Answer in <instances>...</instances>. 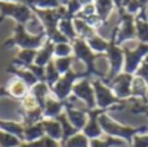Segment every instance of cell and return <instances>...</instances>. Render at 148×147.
Masks as SVG:
<instances>
[{
	"instance_id": "cell-48",
	"label": "cell",
	"mask_w": 148,
	"mask_h": 147,
	"mask_svg": "<svg viewBox=\"0 0 148 147\" xmlns=\"http://www.w3.org/2000/svg\"><path fill=\"white\" fill-rule=\"evenodd\" d=\"M94 1H96V0H94Z\"/></svg>"
},
{
	"instance_id": "cell-13",
	"label": "cell",
	"mask_w": 148,
	"mask_h": 147,
	"mask_svg": "<svg viewBox=\"0 0 148 147\" xmlns=\"http://www.w3.org/2000/svg\"><path fill=\"white\" fill-rule=\"evenodd\" d=\"M87 108L84 109H79V108H75L74 104L69 100H65L64 102V112L66 115L68 120L69 122L75 128L78 132H82L84 128V125L87 124V112H86Z\"/></svg>"
},
{
	"instance_id": "cell-11",
	"label": "cell",
	"mask_w": 148,
	"mask_h": 147,
	"mask_svg": "<svg viewBox=\"0 0 148 147\" xmlns=\"http://www.w3.org/2000/svg\"><path fill=\"white\" fill-rule=\"evenodd\" d=\"M133 74H127V73H120L118 76H116L110 82L105 83L110 87V90L113 91L116 96L120 100L129 102L131 100V83H133Z\"/></svg>"
},
{
	"instance_id": "cell-20",
	"label": "cell",
	"mask_w": 148,
	"mask_h": 147,
	"mask_svg": "<svg viewBox=\"0 0 148 147\" xmlns=\"http://www.w3.org/2000/svg\"><path fill=\"white\" fill-rule=\"evenodd\" d=\"M131 98L133 99L139 98L143 100V103L148 102V86L143 78L134 76L133 83H131Z\"/></svg>"
},
{
	"instance_id": "cell-4",
	"label": "cell",
	"mask_w": 148,
	"mask_h": 147,
	"mask_svg": "<svg viewBox=\"0 0 148 147\" xmlns=\"http://www.w3.org/2000/svg\"><path fill=\"white\" fill-rule=\"evenodd\" d=\"M92 87L95 91V102H96V108L108 109V111H114V109H123L126 107L127 102L120 100L117 96L113 94L110 87L105 85L100 78L91 80Z\"/></svg>"
},
{
	"instance_id": "cell-34",
	"label": "cell",
	"mask_w": 148,
	"mask_h": 147,
	"mask_svg": "<svg viewBox=\"0 0 148 147\" xmlns=\"http://www.w3.org/2000/svg\"><path fill=\"white\" fill-rule=\"evenodd\" d=\"M62 147H90V139L82 132L73 135Z\"/></svg>"
},
{
	"instance_id": "cell-14",
	"label": "cell",
	"mask_w": 148,
	"mask_h": 147,
	"mask_svg": "<svg viewBox=\"0 0 148 147\" xmlns=\"http://www.w3.org/2000/svg\"><path fill=\"white\" fill-rule=\"evenodd\" d=\"M134 23H135L136 41L148 44V16L146 9H142L140 13L135 16Z\"/></svg>"
},
{
	"instance_id": "cell-35",
	"label": "cell",
	"mask_w": 148,
	"mask_h": 147,
	"mask_svg": "<svg viewBox=\"0 0 148 147\" xmlns=\"http://www.w3.org/2000/svg\"><path fill=\"white\" fill-rule=\"evenodd\" d=\"M21 145L22 142L17 137L0 130V147H20Z\"/></svg>"
},
{
	"instance_id": "cell-37",
	"label": "cell",
	"mask_w": 148,
	"mask_h": 147,
	"mask_svg": "<svg viewBox=\"0 0 148 147\" xmlns=\"http://www.w3.org/2000/svg\"><path fill=\"white\" fill-rule=\"evenodd\" d=\"M68 56H73L72 43H57V44H55L53 59L55 57H68Z\"/></svg>"
},
{
	"instance_id": "cell-25",
	"label": "cell",
	"mask_w": 148,
	"mask_h": 147,
	"mask_svg": "<svg viewBox=\"0 0 148 147\" xmlns=\"http://www.w3.org/2000/svg\"><path fill=\"white\" fill-rule=\"evenodd\" d=\"M94 4L95 9H96V14L107 23L112 13L116 10L113 1L112 0H96V1H94Z\"/></svg>"
},
{
	"instance_id": "cell-28",
	"label": "cell",
	"mask_w": 148,
	"mask_h": 147,
	"mask_svg": "<svg viewBox=\"0 0 148 147\" xmlns=\"http://www.w3.org/2000/svg\"><path fill=\"white\" fill-rule=\"evenodd\" d=\"M127 143L120 138L109 137L105 138H96V139H90V147H126Z\"/></svg>"
},
{
	"instance_id": "cell-32",
	"label": "cell",
	"mask_w": 148,
	"mask_h": 147,
	"mask_svg": "<svg viewBox=\"0 0 148 147\" xmlns=\"http://www.w3.org/2000/svg\"><path fill=\"white\" fill-rule=\"evenodd\" d=\"M60 77H61V74L57 72L53 60L49 61L48 64L46 65V83H47V86L51 89L52 86L60 80Z\"/></svg>"
},
{
	"instance_id": "cell-27",
	"label": "cell",
	"mask_w": 148,
	"mask_h": 147,
	"mask_svg": "<svg viewBox=\"0 0 148 147\" xmlns=\"http://www.w3.org/2000/svg\"><path fill=\"white\" fill-rule=\"evenodd\" d=\"M29 93L38 100L40 108L43 109L44 103H46V99H47V96L51 94V90H49V87L47 86L46 82H38L35 86H33V87L29 90Z\"/></svg>"
},
{
	"instance_id": "cell-7",
	"label": "cell",
	"mask_w": 148,
	"mask_h": 147,
	"mask_svg": "<svg viewBox=\"0 0 148 147\" xmlns=\"http://www.w3.org/2000/svg\"><path fill=\"white\" fill-rule=\"evenodd\" d=\"M81 78H84V73H79L75 72L74 69L69 70L68 73H65L64 76L60 77V80L52 86L51 90V95L55 96L56 99H59L60 102H65L70 98L73 91V86Z\"/></svg>"
},
{
	"instance_id": "cell-3",
	"label": "cell",
	"mask_w": 148,
	"mask_h": 147,
	"mask_svg": "<svg viewBox=\"0 0 148 147\" xmlns=\"http://www.w3.org/2000/svg\"><path fill=\"white\" fill-rule=\"evenodd\" d=\"M99 124L101 126V130L104 135H109V137L120 138V139L125 141L127 146L131 145L133 138L138 134H146L148 133L147 125H142V126H127V125H122L120 122L114 121L112 117L107 113H103L99 117Z\"/></svg>"
},
{
	"instance_id": "cell-44",
	"label": "cell",
	"mask_w": 148,
	"mask_h": 147,
	"mask_svg": "<svg viewBox=\"0 0 148 147\" xmlns=\"http://www.w3.org/2000/svg\"><path fill=\"white\" fill-rule=\"evenodd\" d=\"M129 147H148V133L135 135Z\"/></svg>"
},
{
	"instance_id": "cell-10",
	"label": "cell",
	"mask_w": 148,
	"mask_h": 147,
	"mask_svg": "<svg viewBox=\"0 0 148 147\" xmlns=\"http://www.w3.org/2000/svg\"><path fill=\"white\" fill-rule=\"evenodd\" d=\"M118 31L116 43L117 46H123V43L127 41H136V31H135V23H134L133 16L126 13L125 10L118 13Z\"/></svg>"
},
{
	"instance_id": "cell-16",
	"label": "cell",
	"mask_w": 148,
	"mask_h": 147,
	"mask_svg": "<svg viewBox=\"0 0 148 147\" xmlns=\"http://www.w3.org/2000/svg\"><path fill=\"white\" fill-rule=\"evenodd\" d=\"M7 73L14 76L16 78L21 80L22 82H25L29 89H31L33 86H35L36 83L39 82L35 76L29 69H26V68H17V67H14V65H9V67L7 68Z\"/></svg>"
},
{
	"instance_id": "cell-29",
	"label": "cell",
	"mask_w": 148,
	"mask_h": 147,
	"mask_svg": "<svg viewBox=\"0 0 148 147\" xmlns=\"http://www.w3.org/2000/svg\"><path fill=\"white\" fill-rule=\"evenodd\" d=\"M73 25H74V30H75L78 38L84 39V41L94 36L95 34H97V31L94 30L92 27H90L82 18H73Z\"/></svg>"
},
{
	"instance_id": "cell-26",
	"label": "cell",
	"mask_w": 148,
	"mask_h": 147,
	"mask_svg": "<svg viewBox=\"0 0 148 147\" xmlns=\"http://www.w3.org/2000/svg\"><path fill=\"white\" fill-rule=\"evenodd\" d=\"M86 43L88 44V47L95 54L99 55H107V51L109 48V41H105L99 34H95L94 36L86 39Z\"/></svg>"
},
{
	"instance_id": "cell-5",
	"label": "cell",
	"mask_w": 148,
	"mask_h": 147,
	"mask_svg": "<svg viewBox=\"0 0 148 147\" xmlns=\"http://www.w3.org/2000/svg\"><path fill=\"white\" fill-rule=\"evenodd\" d=\"M117 31H118V22L116 26L112 29L110 33V39H109V48L107 51L105 57L109 61V72H108L105 80L103 81L104 83H108L120 73L123 70V61H125V55H123L122 46H117L116 43V38H117Z\"/></svg>"
},
{
	"instance_id": "cell-40",
	"label": "cell",
	"mask_w": 148,
	"mask_h": 147,
	"mask_svg": "<svg viewBox=\"0 0 148 147\" xmlns=\"http://www.w3.org/2000/svg\"><path fill=\"white\" fill-rule=\"evenodd\" d=\"M26 69L30 70L36 77V80H38L39 82H46V67H39V65L31 64V65H29Z\"/></svg>"
},
{
	"instance_id": "cell-6",
	"label": "cell",
	"mask_w": 148,
	"mask_h": 147,
	"mask_svg": "<svg viewBox=\"0 0 148 147\" xmlns=\"http://www.w3.org/2000/svg\"><path fill=\"white\" fill-rule=\"evenodd\" d=\"M34 13L31 8L22 3H8V1H0V22L5 18H13L16 23L21 25H27L29 21L34 18Z\"/></svg>"
},
{
	"instance_id": "cell-31",
	"label": "cell",
	"mask_w": 148,
	"mask_h": 147,
	"mask_svg": "<svg viewBox=\"0 0 148 147\" xmlns=\"http://www.w3.org/2000/svg\"><path fill=\"white\" fill-rule=\"evenodd\" d=\"M75 61L74 56H68V57H55L53 63L56 67L57 72L61 76H64L65 73H68L69 70L73 69V63Z\"/></svg>"
},
{
	"instance_id": "cell-30",
	"label": "cell",
	"mask_w": 148,
	"mask_h": 147,
	"mask_svg": "<svg viewBox=\"0 0 148 147\" xmlns=\"http://www.w3.org/2000/svg\"><path fill=\"white\" fill-rule=\"evenodd\" d=\"M59 30H60V33H61L62 35L66 36V38L69 39L70 43L78 38L75 30H74V25H73V20H72V18L62 17L61 20H60V22H59Z\"/></svg>"
},
{
	"instance_id": "cell-2",
	"label": "cell",
	"mask_w": 148,
	"mask_h": 147,
	"mask_svg": "<svg viewBox=\"0 0 148 147\" xmlns=\"http://www.w3.org/2000/svg\"><path fill=\"white\" fill-rule=\"evenodd\" d=\"M46 41L47 35L44 30H42L38 34H31L26 30L25 25L16 23L13 35L3 42V47H5V48L18 47L20 49H36L38 51L40 47H43Z\"/></svg>"
},
{
	"instance_id": "cell-15",
	"label": "cell",
	"mask_w": 148,
	"mask_h": 147,
	"mask_svg": "<svg viewBox=\"0 0 148 147\" xmlns=\"http://www.w3.org/2000/svg\"><path fill=\"white\" fill-rule=\"evenodd\" d=\"M64 112V102H60L49 94L43 108V119H56Z\"/></svg>"
},
{
	"instance_id": "cell-23",
	"label": "cell",
	"mask_w": 148,
	"mask_h": 147,
	"mask_svg": "<svg viewBox=\"0 0 148 147\" xmlns=\"http://www.w3.org/2000/svg\"><path fill=\"white\" fill-rule=\"evenodd\" d=\"M56 120L60 122V125H61L62 138H61V142H60V145H61V147H62V146L65 145V143L68 142V139H70L73 135H75L77 133H79V132L69 122V120H68V117H66V115H65V112H62L60 116H57Z\"/></svg>"
},
{
	"instance_id": "cell-42",
	"label": "cell",
	"mask_w": 148,
	"mask_h": 147,
	"mask_svg": "<svg viewBox=\"0 0 148 147\" xmlns=\"http://www.w3.org/2000/svg\"><path fill=\"white\" fill-rule=\"evenodd\" d=\"M134 76L143 78V80L146 81L147 86H148V55L143 59V61H142V64L139 65L138 70L135 72V74H134Z\"/></svg>"
},
{
	"instance_id": "cell-22",
	"label": "cell",
	"mask_w": 148,
	"mask_h": 147,
	"mask_svg": "<svg viewBox=\"0 0 148 147\" xmlns=\"http://www.w3.org/2000/svg\"><path fill=\"white\" fill-rule=\"evenodd\" d=\"M23 143H31L44 137V130L42 122H36L33 125H23Z\"/></svg>"
},
{
	"instance_id": "cell-47",
	"label": "cell",
	"mask_w": 148,
	"mask_h": 147,
	"mask_svg": "<svg viewBox=\"0 0 148 147\" xmlns=\"http://www.w3.org/2000/svg\"><path fill=\"white\" fill-rule=\"evenodd\" d=\"M0 1H8V3H21V0H0Z\"/></svg>"
},
{
	"instance_id": "cell-24",
	"label": "cell",
	"mask_w": 148,
	"mask_h": 147,
	"mask_svg": "<svg viewBox=\"0 0 148 147\" xmlns=\"http://www.w3.org/2000/svg\"><path fill=\"white\" fill-rule=\"evenodd\" d=\"M23 124L17 121H10V120H0V130L7 132L9 134L17 137L23 143Z\"/></svg>"
},
{
	"instance_id": "cell-41",
	"label": "cell",
	"mask_w": 148,
	"mask_h": 147,
	"mask_svg": "<svg viewBox=\"0 0 148 147\" xmlns=\"http://www.w3.org/2000/svg\"><path fill=\"white\" fill-rule=\"evenodd\" d=\"M62 7L60 4L59 0H38L36 7L38 9H57V8Z\"/></svg>"
},
{
	"instance_id": "cell-46",
	"label": "cell",
	"mask_w": 148,
	"mask_h": 147,
	"mask_svg": "<svg viewBox=\"0 0 148 147\" xmlns=\"http://www.w3.org/2000/svg\"><path fill=\"white\" fill-rule=\"evenodd\" d=\"M138 1L142 5V9H148V0H138Z\"/></svg>"
},
{
	"instance_id": "cell-19",
	"label": "cell",
	"mask_w": 148,
	"mask_h": 147,
	"mask_svg": "<svg viewBox=\"0 0 148 147\" xmlns=\"http://www.w3.org/2000/svg\"><path fill=\"white\" fill-rule=\"evenodd\" d=\"M36 52V49H20L14 59H12L10 65H14L17 68H27L29 65L34 64Z\"/></svg>"
},
{
	"instance_id": "cell-38",
	"label": "cell",
	"mask_w": 148,
	"mask_h": 147,
	"mask_svg": "<svg viewBox=\"0 0 148 147\" xmlns=\"http://www.w3.org/2000/svg\"><path fill=\"white\" fill-rule=\"evenodd\" d=\"M21 108H22V111L27 112V111H34V109L40 108V106H39L38 100H36V99L34 98L30 93H29L27 95L21 100Z\"/></svg>"
},
{
	"instance_id": "cell-45",
	"label": "cell",
	"mask_w": 148,
	"mask_h": 147,
	"mask_svg": "<svg viewBox=\"0 0 148 147\" xmlns=\"http://www.w3.org/2000/svg\"><path fill=\"white\" fill-rule=\"evenodd\" d=\"M112 1H113V4H114V8H116L117 14L125 10L123 9V0H112Z\"/></svg>"
},
{
	"instance_id": "cell-21",
	"label": "cell",
	"mask_w": 148,
	"mask_h": 147,
	"mask_svg": "<svg viewBox=\"0 0 148 147\" xmlns=\"http://www.w3.org/2000/svg\"><path fill=\"white\" fill-rule=\"evenodd\" d=\"M29 90H30V89L26 86V83L16 77L13 78V81H10L9 85L7 86V91H8V94H9V98L20 99V100H22V99L27 95Z\"/></svg>"
},
{
	"instance_id": "cell-18",
	"label": "cell",
	"mask_w": 148,
	"mask_h": 147,
	"mask_svg": "<svg viewBox=\"0 0 148 147\" xmlns=\"http://www.w3.org/2000/svg\"><path fill=\"white\" fill-rule=\"evenodd\" d=\"M40 122L44 130V135L57 141V142H61L62 130H61V125L56 119H43Z\"/></svg>"
},
{
	"instance_id": "cell-12",
	"label": "cell",
	"mask_w": 148,
	"mask_h": 147,
	"mask_svg": "<svg viewBox=\"0 0 148 147\" xmlns=\"http://www.w3.org/2000/svg\"><path fill=\"white\" fill-rule=\"evenodd\" d=\"M86 112H87L88 119H87V124L84 125L82 133H83L88 139L101 138L103 135H104V133H103L101 126H100V124H99V117L101 116L103 113H107V112H109V111H108V109L95 108V109H86Z\"/></svg>"
},
{
	"instance_id": "cell-1",
	"label": "cell",
	"mask_w": 148,
	"mask_h": 147,
	"mask_svg": "<svg viewBox=\"0 0 148 147\" xmlns=\"http://www.w3.org/2000/svg\"><path fill=\"white\" fill-rule=\"evenodd\" d=\"M72 47H73V56L74 59L79 60L84 64V78H92L96 77L100 78L101 81L105 80L107 74L103 72H100L96 68V60L100 59V57H105V55H99L95 54L91 48L88 47V44L86 43L84 39L77 38L75 41L72 42Z\"/></svg>"
},
{
	"instance_id": "cell-43",
	"label": "cell",
	"mask_w": 148,
	"mask_h": 147,
	"mask_svg": "<svg viewBox=\"0 0 148 147\" xmlns=\"http://www.w3.org/2000/svg\"><path fill=\"white\" fill-rule=\"evenodd\" d=\"M140 10H142V5L139 4L138 0H131V1L125 7V12L129 13L130 16H133V17L138 16L139 13H140Z\"/></svg>"
},
{
	"instance_id": "cell-9",
	"label": "cell",
	"mask_w": 148,
	"mask_h": 147,
	"mask_svg": "<svg viewBox=\"0 0 148 147\" xmlns=\"http://www.w3.org/2000/svg\"><path fill=\"white\" fill-rule=\"evenodd\" d=\"M72 95L75 99L82 100L86 104L87 109L96 108V102H95V91L92 87L91 78H81L73 86Z\"/></svg>"
},
{
	"instance_id": "cell-17",
	"label": "cell",
	"mask_w": 148,
	"mask_h": 147,
	"mask_svg": "<svg viewBox=\"0 0 148 147\" xmlns=\"http://www.w3.org/2000/svg\"><path fill=\"white\" fill-rule=\"evenodd\" d=\"M53 51H55V43L47 39L46 43L43 44V47H40L38 49V52H36L34 64L39 65V67H46L49 61L53 60Z\"/></svg>"
},
{
	"instance_id": "cell-8",
	"label": "cell",
	"mask_w": 148,
	"mask_h": 147,
	"mask_svg": "<svg viewBox=\"0 0 148 147\" xmlns=\"http://www.w3.org/2000/svg\"><path fill=\"white\" fill-rule=\"evenodd\" d=\"M123 55H125V61H123V73L127 74H135L139 65L142 64L143 59L148 55V44L138 42L135 48H129L126 46H122Z\"/></svg>"
},
{
	"instance_id": "cell-36",
	"label": "cell",
	"mask_w": 148,
	"mask_h": 147,
	"mask_svg": "<svg viewBox=\"0 0 148 147\" xmlns=\"http://www.w3.org/2000/svg\"><path fill=\"white\" fill-rule=\"evenodd\" d=\"M21 146H22V147H61L60 142H57V141H55V139H52V138L47 137V135L42 137L40 139L35 141V142L22 143Z\"/></svg>"
},
{
	"instance_id": "cell-39",
	"label": "cell",
	"mask_w": 148,
	"mask_h": 147,
	"mask_svg": "<svg viewBox=\"0 0 148 147\" xmlns=\"http://www.w3.org/2000/svg\"><path fill=\"white\" fill-rule=\"evenodd\" d=\"M82 20H83L84 22H86L87 25L90 26V27H92L94 30H96V31L99 30L101 26L107 25V23H105L104 21H103L97 14H92V16H88V17H83Z\"/></svg>"
},
{
	"instance_id": "cell-33",
	"label": "cell",
	"mask_w": 148,
	"mask_h": 147,
	"mask_svg": "<svg viewBox=\"0 0 148 147\" xmlns=\"http://www.w3.org/2000/svg\"><path fill=\"white\" fill-rule=\"evenodd\" d=\"M83 7H84L83 0H69V3H68L66 7H65L66 12H65L64 17L72 18V20H73V18L75 17V16L78 14L79 12H81Z\"/></svg>"
}]
</instances>
